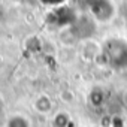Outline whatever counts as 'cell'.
Segmentation results:
<instances>
[{"instance_id":"6da1fadb","label":"cell","mask_w":127,"mask_h":127,"mask_svg":"<svg viewBox=\"0 0 127 127\" xmlns=\"http://www.w3.org/2000/svg\"><path fill=\"white\" fill-rule=\"evenodd\" d=\"M108 57L114 66L127 64V46L121 40H112L108 43Z\"/></svg>"},{"instance_id":"7a4b0ae2","label":"cell","mask_w":127,"mask_h":127,"mask_svg":"<svg viewBox=\"0 0 127 127\" xmlns=\"http://www.w3.org/2000/svg\"><path fill=\"white\" fill-rule=\"evenodd\" d=\"M112 5L108 0H94L93 2V14L99 20H109L112 17Z\"/></svg>"},{"instance_id":"3957f363","label":"cell","mask_w":127,"mask_h":127,"mask_svg":"<svg viewBox=\"0 0 127 127\" xmlns=\"http://www.w3.org/2000/svg\"><path fill=\"white\" fill-rule=\"evenodd\" d=\"M8 127H29V124L23 117H12L8 121Z\"/></svg>"}]
</instances>
